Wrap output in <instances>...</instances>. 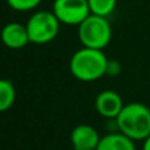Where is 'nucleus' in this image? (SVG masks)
Here are the masks:
<instances>
[{
    "mask_svg": "<svg viewBox=\"0 0 150 150\" xmlns=\"http://www.w3.org/2000/svg\"><path fill=\"white\" fill-rule=\"evenodd\" d=\"M108 58L103 50L84 47L76 50L70 59V71L80 82H95L105 76Z\"/></svg>",
    "mask_w": 150,
    "mask_h": 150,
    "instance_id": "1",
    "label": "nucleus"
},
{
    "mask_svg": "<svg viewBox=\"0 0 150 150\" xmlns=\"http://www.w3.org/2000/svg\"><path fill=\"white\" fill-rule=\"evenodd\" d=\"M119 132L133 141H144L150 136V108L142 103L125 104L115 120Z\"/></svg>",
    "mask_w": 150,
    "mask_h": 150,
    "instance_id": "2",
    "label": "nucleus"
},
{
    "mask_svg": "<svg viewBox=\"0 0 150 150\" xmlns=\"http://www.w3.org/2000/svg\"><path fill=\"white\" fill-rule=\"evenodd\" d=\"M78 38L82 46L104 50L112 40V26L107 17L91 13L78 25Z\"/></svg>",
    "mask_w": 150,
    "mask_h": 150,
    "instance_id": "3",
    "label": "nucleus"
},
{
    "mask_svg": "<svg viewBox=\"0 0 150 150\" xmlns=\"http://www.w3.org/2000/svg\"><path fill=\"white\" fill-rule=\"evenodd\" d=\"M25 25L30 44L46 45L58 36L62 24L58 21L53 11H37L29 17Z\"/></svg>",
    "mask_w": 150,
    "mask_h": 150,
    "instance_id": "4",
    "label": "nucleus"
},
{
    "mask_svg": "<svg viewBox=\"0 0 150 150\" xmlns=\"http://www.w3.org/2000/svg\"><path fill=\"white\" fill-rule=\"evenodd\" d=\"M53 13L61 24L78 26L91 15L87 0H54Z\"/></svg>",
    "mask_w": 150,
    "mask_h": 150,
    "instance_id": "5",
    "label": "nucleus"
},
{
    "mask_svg": "<svg viewBox=\"0 0 150 150\" xmlns=\"http://www.w3.org/2000/svg\"><path fill=\"white\" fill-rule=\"evenodd\" d=\"M122 98L112 90H104L96 96L95 108L101 117H105L108 120H116L120 115L121 109L124 108Z\"/></svg>",
    "mask_w": 150,
    "mask_h": 150,
    "instance_id": "6",
    "label": "nucleus"
},
{
    "mask_svg": "<svg viewBox=\"0 0 150 150\" xmlns=\"http://www.w3.org/2000/svg\"><path fill=\"white\" fill-rule=\"evenodd\" d=\"M0 40L8 49H23L29 44V34L26 25L20 23H8L3 26L0 32Z\"/></svg>",
    "mask_w": 150,
    "mask_h": 150,
    "instance_id": "7",
    "label": "nucleus"
},
{
    "mask_svg": "<svg viewBox=\"0 0 150 150\" xmlns=\"http://www.w3.org/2000/svg\"><path fill=\"white\" fill-rule=\"evenodd\" d=\"M100 138L98 130L88 124H80L75 127L70 136L74 150H96Z\"/></svg>",
    "mask_w": 150,
    "mask_h": 150,
    "instance_id": "8",
    "label": "nucleus"
},
{
    "mask_svg": "<svg viewBox=\"0 0 150 150\" xmlns=\"http://www.w3.org/2000/svg\"><path fill=\"white\" fill-rule=\"evenodd\" d=\"M96 150H137L136 141L121 132H112L103 136Z\"/></svg>",
    "mask_w": 150,
    "mask_h": 150,
    "instance_id": "9",
    "label": "nucleus"
},
{
    "mask_svg": "<svg viewBox=\"0 0 150 150\" xmlns=\"http://www.w3.org/2000/svg\"><path fill=\"white\" fill-rule=\"evenodd\" d=\"M16 100V90L12 82L7 79H0V113L7 112L12 108Z\"/></svg>",
    "mask_w": 150,
    "mask_h": 150,
    "instance_id": "10",
    "label": "nucleus"
},
{
    "mask_svg": "<svg viewBox=\"0 0 150 150\" xmlns=\"http://www.w3.org/2000/svg\"><path fill=\"white\" fill-rule=\"evenodd\" d=\"M88 7L92 15L108 17L115 12L117 0H87Z\"/></svg>",
    "mask_w": 150,
    "mask_h": 150,
    "instance_id": "11",
    "label": "nucleus"
},
{
    "mask_svg": "<svg viewBox=\"0 0 150 150\" xmlns=\"http://www.w3.org/2000/svg\"><path fill=\"white\" fill-rule=\"evenodd\" d=\"M42 0H7V4L16 12H29L41 4Z\"/></svg>",
    "mask_w": 150,
    "mask_h": 150,
    "instance_id": "12",
    "label": "nucleus"
},
{
    "mask_svg": "<svg viewBox=\"0 0 150 150\" xmlns=\"http://www.w3.org/2000/svg\"><path fill=\"white\" fill-rule=\"evenodd\" d=\"M121 73V65L119 61L108 59V65H107V74L108 76H117Z\"/></svg>",
    "mask_w": 150,
    "mask_h": 150,
    "instance_id": "13",
    "label": "nucleus"
},
{
    "mask_svg": "<svg viewBox=\"0 0 150 150\" xmlns=\"http://www.w3.org/2000/svg\"><path fill=\"white\" fill-rule=\"evenodd\" d=\"M142 150H150V136L142 141Z\"/></svg>",
    "mask_w": 150,
    "mask_h": 150,
    "instance_id": "14",
    "label": "nucleus"
},
{
    "mask_svg": "<svg viewBox=\"0 0 150 150\" xmlns=\"http://www.w3.org/2000/svg\"><path fill=\"white\" fill-rule=\"evenodd\" d=\"M149 108H150V105H149Z\"/></svg>",
    "mask_w": 150,
    "mask_h": 150,
    "instance_id": "15",
    "label": "nucleus"
}]
</instances>
